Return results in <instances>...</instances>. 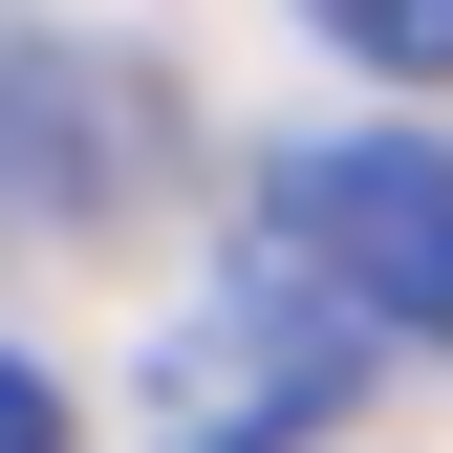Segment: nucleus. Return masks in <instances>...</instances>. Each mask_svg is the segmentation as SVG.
Returning a JSON list of instances; mask_svg holds the SVG:
<instances>
[{
	"label": "nucleus",
	"instance_id": "obj_1",
	"mask_svg": "<svg viewBox=\"0 0 453 453\" xmlns=\"http://www.w3.org/2000/svg\"><path fill=\"white\" fill-rule=\"evenodd\" d=\"M367 346H388V324H367L324 259H280V280H216L173 346H151V453H303V432H346Z\"/></svg>",
	"mask_w": 453,
	"mask_h": 453
},
{
	"label": "nucleus",
	"instance_id": "obj_2",
	"mask_svg": "<svg viewBox=\"0 0 453 453\" xmlns=\"http://www.w3.org/2000/svg\"><path fill=\"white\" fill-rule=\"evenodd\" d=\"M259 216H280V259H324V280H346L388 346H453V151H411V130L280 151Z\"/></svg>",
	"mask_w": 453,
	"mask_h": 453
},
{
	"label": "nucleus",
	"instance_id": "obj_3",
	"mask_svg": "<svg viewBox=\"0 0 453 453\" xmlns=\"http://www.w3.org/2000/svg\"><path fill=\"white\" fill-rule=\"evenodd\" d=\"M346 65H388V87H453V0H303Z\"/></svg>",
	"mask_w": 453,
	"mask_h": 453
},
{
	"label": "nucleus",
	"instance_id": "obj_4",
	"mask_svg": "<svg viewBox=\"0 0 453 453\" xmlns=\"http://www.w3.org/2000/svg\"><path fill=\"white\" fill-rule=\"evenodd\" d=\"M0 453H65V388L43 367H0Z\"/></svg>",
	"mask_w": 453,
	"mask_h": 453
}]
</instances>
